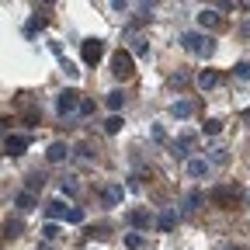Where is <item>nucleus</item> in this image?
<instances>
[{"label": "nucleus", "mask_w": 250, "mask_h": 250, "mask_svg": "<svg viewBox=\"0 0 250 250\" xmlns=\"http://www.w3.org/2000/svg\"><path fill=\"white\" fill-rule=\"evenodd\" d=\"M181 42H184L188 52H195V56H212V52H215V42H212L208 35H198V31H184Z\"/></svg>", "instance_id": "f257e3e1"}, {"label": "nucleus", "mask_w": 250, "mask_h": 250, "mask_svg": "<svg viewBox=\"0 0 250 250\" xmlns=\"http://www.w3.org/2000/svg\"><path fill=\"white\" fill-rule=\"evenodd\" d=\"M111 73H115V80H129L132 77V56L129 52H115L111 56Z\"/></svg>", "instance_id": "f03ea898"}, {"label": "nucleus", "mask_w": 250, "mask_h": 250, "mask_svg": "<svg viewBox=\"0 0 250 250\" xmlns=\"http://www.w3.org/2000/svg\"><path fill=\"white\" fill-rule=\"evenodd\" d=\"M56 111H59V115H73V111H80L77 90H62L59 98H56Z\"/></svg>", "instance_id": "7ed1b4c3"}, {"label": "nucleus", "mask_w": 250, "mask_h": 250, "mask_svg": "<svg viewBox=\"0 0 250 250\" xmlns=\"http://www.w3.org/2000/svg\"><path fill=\"white\" fill-rule=\"evenodd\" d=\"M80 56H83V62H90V66H94V62H101L104 49H101V42H98V39H87V42L80 45Z\"/></svg>", "instance_id": "20e7f679"}, {"label": "nucleus", "mask_w": 250, "mask_h": 250, "mask_svg": "<svg viewBox=\"0 0 250 250\" xmlns=\"http://www.w3.org/2000/svg\"><path fill=\"white\" fill-rule=\"evenodd\" d=\"M28 146H31V139H28V136H7V139H4V149H7L11 156H21Z\"/></svg>", "instance_id": "39448f33"}, {"label": "nucleus", "mask_w": 250, "mask_h": 250, "mask_svg": "<svg viewBox=\"0 0 250 250\" xmlns=\"http://www.w3.org/2000/svg\"><path fill=\"white\" fill-rule=\"evenodd\" d=\"M66 212H70V205L62 202V198H52V202H49V208H45L49 223H56V219H66Z\"/></svg>", "instance_id": "423d86ee"}, {"label": "nucleus", "mask_w": 250, "mask_h": 250, "mask_svg": "<svg viewBox=\"0 0 250 250\" xmlns=\"http://www.w3.org/2000/svg\"><path fill=\"white\" fill-rule=\"evenodd\" d=\"M66 156H70L66 143H52V146H49V153H45V160H49V164H62Z\"/></svg>", "instance_id": "0eeeda50"}, {"label": "nucleus", "mask_w": 250, "mask_h": 250, "mask_svg": "<svg viewBox=\"0 0 250 250\" xmlns=\"http://www.w3.org/2000/svg\"><path fill=\"white\" fill-rule=\"evenodd\" d=\"M208 170H212L208 160H188V177H195V181H198V177H205Z\"/></svg>", "instance_id": "6e6552de"}, {"label": "nucleus", "mask_w": 250, "mask_h": 250, "mask_svg": "<svg viewBox=\"0 0 250 250\" xmlns=\"http://www.w3.org/2000/svg\"><path fill=\"white\" fill-rule=\"evenodd\" d=\"M191 111H195L191 101H177V104H170V115H174V118H191Z\"/></svg>", "instance_id": "1a4fd4ad"}, {"label": "nucleus", "mask_w": 250, "mask_h": 250, "mask_svg": "<svg viewBox=\"0 0 250 250\" xmlns=\"http://www.w3.org/2000/svg\"><path fill=\"white\" fill-rule=\"evenodd\" d=\"M156 226H160V229H174V226H177V212H170V208H167L160 219H156Z\"/></svg>", "instance_id": "9d476101"}, {"label": "nucleus", "mask_w": 250, "mask_h": 250, "mask_svg": "<svg viewBox=\"0 0 250 250\" xmlns=\"http://www.w3.org/2000/svg\"><path fill=\"white\" fill-rule=\"evenodd\" d=\"M198 24H202V28H219V14H215V11H202V14H198Z\"/></svg>", "instance_id": "9b49d317"}, {"label": "nucleus", "mask_w": 250, "mask_h": 250, "mask_svg": "<svg viewBox=\"0 0 250 250\" xmlns=\"http://www.w3.org/2000/svg\"><path fill=\"white\" fill-rule=\"evenodd\" d=\"M215 83H219V73H212V70H205V73L198 77V87H202V90H212Z\"/></svg>", "instance_id": "f8f14e48"}, {"label": "nucleus", "mask_w": 250, "mask_h": 250, "mask_svg": "<svg viewBox=\"0 0 250 250\" xmlns=\"http://www.w3.org/2000/svg\"><path fill=\"white\" fill-rule=\"evenodd\" d=\"M104 104H108L111 111H118V108L125 104V94H122V90H111V94H108V98H104Z\"/></svg>", "instance_id": "ddd939ff"}, {"label": "nucleus", "mask_w": 250, "mask_h": 250, "mask_svg": "<svg viewBox=\"0 0 250 250\" xmlns=\"http://www.w3.org/2000/svg\"><path fill=\"white\" fill-rule=\"evenodd\" d=\"M125 247H129V250H143V233H139V229L125 233Z\"/></svg>", "instance_id": "4468645a"}, {"label": "nucleus", "mask_w": 250, "mask_h": 250, "mask_svg": "<svg viewBox=\"0 0 250 250\" xmlns=\"http://www.w3.org/2000/svg\"><path fill=\"white\" fill-rule=\"evenodd\" d=\"M18 208H24V212L35 208V191H21V195H18Z\"/></svg>", "instance_id": "2eb2a0df"}, {"label": "nucleus", "mask_w": 250, "mask_h": 250, "mask_svg": "<svg viewBox=\"0 0 250 250\" xmlns=\"http://www.w3.org/2000/svg\"><path fill=\"white\" fill-rule=\"evenodd\" d=\"M129 223H132L136 229H139V226L146 229V226H149V215H146V212H132V215H129Z\"/></svg>", "instance_id": "dca6fc26"}, {"label": "nucleus", "mask_w": 250, "mask_h": 250, "mask_svg": "<svg viewBox=\"0 0 250 250\" xmlns=\"http://www.w3.org/2000/svg\"><path fill=\"white\" fill-rule=\"evenodd\" d=\"M122 125H125V122H122L118 115H111V118L104 122V132H111V136H115V132H122Z\"/></svg>", "instance_id": "f3484780"}, {"label": "nucleus", "mask_w": 250, "mask_h": 250, "mask_svg": "<svg viewBox=\"0 0 250 250\" xmlns=\"http://www.w3.org/2000/svg\"><path fill=\"white\" fill-rule=\"evenodd\" d=\"M198 205H202V195H198V191H191V195L184 198V212H195Z\"/></svg>", "instance_id": "a211bd4d"}, {"label": "nucleus", "mask_w": 250, "mask_h": 250, "mask_svg": "<svg viewBox=\"0 0 250 250\" xmlns=\"http://www.w3.org/2000/svg\"><path fill=\"white\" fill-rule=\"evenodd\" d=\"M219 132H223V122H219V118H208V122H205V136H219Z\"/></svg>", "instance_id": "6ab92c4d"}, {"label": "nucleus", "mask_w": 250, "mask_h": 250, "mask_svg": "<svg viewBox=\"0 0 250 250\" xmlns=\"http://www.w3.org/2000/svg\"><path fill=\"white\" fill-rule=\"evenodd\" d=\"M223 160H226V149H223V146H215V149H212V156H208V164H212V167H219Z\"/></svg>", "instance_id": "aec40b11"}, {"label": "nucleus", "mask_w": 250, "mask_h": 250, "mask_svg": "<svg viewBox=\"0 0 250 250\" xmlns=\"http://www.w3.org/2000/svg\"><path fill=\"white\" fill-rule=\"evenodd\" d=\"M191 143H195V132H184V136H181V139H177L174 146H177V149H188V146H191Z\"/></svg>", "instance_id": "412c9836"}, {"label": "nucleus", "mask_w": 250, "mask_h": 250, "mask_svg": "<svg viewBox=\"0 0 250 250\" xmlns=\"http://www.w3.org/2000/svg\"><path fill=\"white\" fill-rule=\"evenodd\" d=\"M132 52H136V56H146V52H149L146 39H136V42H132Z\"/></svg>", "instance_id": "4be33fe9"}, {"label": "nucleus", "mask_w": 250, "mask_h": 250, "mask_svg": "<svg viewBox=\"0 0 250 250\" xmlns=\"http://www.w3.org/2000/svg\"><path fill=\"white\" fill-rule=\"evenodd\" d=\"M42 236H45V240H56V236H59V226H56V223H45Z\"/></svg>", "instance_id": "5701e85b"}, {"label": "nucleus", "mask_w": 250, "mask_h": 250, "mask_svg": "<svg viewBox=\"0 0 250 250\" xmlns=\"http://www.w3.org/2000/svg\"><path fill=\"white\" fill-rule=\"evenodd\" d=\"M66 223H73V226L83 223V212H80V208H70V212H66Z\"/></svg>", "instance_id": "b1692460"}, {"label": "nucleus", "mask_w": 250, "mask_h": 250, "mask_svg": "<svg viewBox=\"0 0 250 250\" xmlns=\"http://www.w3.org/2000/svg\"><path fill=\"white\" fill-rule=\"evenodd\" d=\"M236 77L240 80H250V62H236Z\"/></svg>", "instance_id": "393cba45"}, {"label": "nucleus", "mask_w": 250, "mask_h": 250, "mask_svg": "<svg viewBox=\"0 0 250 250\" xmlns=\"http://www.w3.org/2000/svg\"><path fill=\"white\" fill-rule=\"evenodd\" d=\"M122 198V188H108V191H104V202H118Z\"/></svg>", "instance_id": "a878e982"}, {"label": "nucleus", "mask_w": 250, "mask_h": 250, "mask_svg": "<svg viewBox=\"0 0 250 250\" xmlns=\"http://www.w3.org/2000/svg\"><path fill=\"white\" fill-rule=\"evenodd\" d=\"M108 4H111L118 14H122V11H129V0H108Z\"/></svg>", "instance_id": "bb28decb"}, {"label": "nucleus", "mask_w": 250, "mask_h": 250, "mask_svg": "<svg viewBox=\"0 0 250 250\" xmlns=\"http://www.w3.org/2000/svg\"><path fill=\"white\" fill-rule=\"evenodd\" d=\"M62 191H66V195H77V181H73V177H70V181H66V184H62Z\"/></svg>", "instance_id": "cd10ccee"}, {"label": "nucleus", "mask_w": 250, "mask_h": 250, "mask_svg": "<svg viewBox=\"0 0 250 250\" xmlns=\"http://www.w3.org/2000/svg\"><path fill=\"white\" fill-rule=\"evenodd\" d=\"M42 4H56V0H42Z\"/></svg>", "instance_id": "c85d7f7f"}, {"label": "nucleus", "mask_w": 250, "mask_h": 250, "mask_svg": "<svg viewBox=\"0 0 250 250\" xmlns=\"http://www.w3.org/2000/svg\"><path fill=\"white\" fill-rule=\"evenodd\" d=\"M233 250H236V247H233Z\"/></svg>", "instance_id": "c756f323"}]
</instances>
